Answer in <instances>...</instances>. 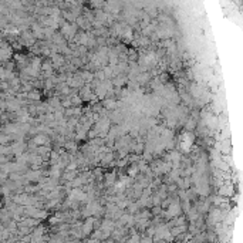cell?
I'll return each mask as SVG.
<instances>
[{
  "mask_svg": "<svg viewBox=\"0 0 243 243\" xmlns=\"http://www.w3.org/2000/svg\"><path fill=\"white\" fill-rule=\"evenodd\" d=\"M179 213H181V206H179L178 203H171V205L168 206V212H166L168 218L175 216V215H179Z\"/></svg>",
  "mask_w": 243,
  "mask_h": 243,
  "instance_id": "obj_1",
  "label": "cell"
},
{
  "mask_svg": "<svg viewBox=\"0 0 243 243\" xmlns=\"http://www.w3.org/2000/svg\"><path fill=\"white\" fill-rule=\"evenodd\" d=\"M84 84V81L81 80L80 77H70L68 80H67V87H81Z\"/></svg>",
  "mask_w": 243,
  "mask_h": 243,
  "instance_id": "obj_2",
  "label": "cell"
},
{
  "mask_svg": "<svg viewBox=\"0 0 243 243\" xmlns=\"http://www.w3.org/2000/svg\"><path fill=\"white\" fill-rule=\"evenodd\" d=\"M102 107L107 108V110H112V108H117V101L112 100V98H105L102 101Z\"/></svg>",
  "mask_w": 243,
  "mask_h": 243,
  "instance_id": "obj_3",
  "label": "cell"
},
{
  "mask_svg": "<svg viewBox=\"0 0 243 243\" xmlns=\"http://www.w3.org/2000/svg\"><path fill=\"white\" fill-rule=\"evenodd\" d=\"M76 23H77V27H81V29H88V27H90L88 20H87L85 17H82V16L76 19Z\"/></svg>",
  "mask_w": 243,
  "mask_h": 243,
  "instance_id": "obj_4",
  "label": "cell"
},
{
  "mask_svg": "<svg viewBox=\"0 0 243 243\" xmlns=\"http://www.w3.org/2000/svg\"><path fill=\"white\" fill-rule=\"evenodd\" d=\"M115 182V173L111 172V173H107L105 175V186H110Z\"/></svg>",
  "mask_w": 243,
  "mask_h": 243,
  "instance_id": "obj_5",
  "label": "cell"
},
{
  "mask_svg": "<svg viewBox=\"0 0 243 243\" xmlns=\"http://www.w3.org/2000/svg\"><path fill=\"white\" fill-rule=\"evenodd\" d=\"M92 223H94V219H92V218H90V219L87 220V223L84 225V228H82V233H84V235L90 233V230H91V226H92Z\"/></svg>",
  "mask_w": 243,
  "mask_h": 243,
  "instance_id": "obj_6",
  "label": "cell"
},
{
  "mask_svg": "<svg viewBox=\"0 0 243 243\" xmlns=\"http://www.w3.org/2000/svg\"><path fill=\"white\" fill-rule=\"evenodd\" d=\"M137 173H138V165H135V163H134V165L128 169V176L134 179V178L137 176Z\"/></svg>",
  "mask_w": 243,
  "mask_h": 243,
  "instance_id": "obj_7",
  "label": "cell"
},
{
  "mask_svg": "<svg viewBox=\"0 0 243 243\" xmlns=\"http://www.w3.org/2000/svg\"><path fill=\"white\" fill-rule=\"evenodd\" d=\"M232 192H233L232 186H222L219 189V195H232Z\"/></svg>",
  "mask_w": 243,
  "mask_h": 243,
  "instance_id": "obj_8",
  "label": "cell"
},
{
  "mask_svg": "<svg viewBox=\"0 0 243 243\" xmlns=\"http://www.w3.org/2000/svg\"><path fill=\"white\" fill-rule=\"evenodd\" d=\"M66 181H68V182H71L74 178H76V172H73V171H67L66 173H64V176H63Z\"/></svg>",
  "mask_w": 243,
  "mask_h": 243,
  "instance_id": "obj_9",
  "label": "cell"
},
{
  "mask_svg": "<svg viewBox=\"0 0 243 243\" xmlns=\"http://www.w3.org/2000/svg\"><path fill=\"white\" fill-rule=\"evenodd\" d=\"M125 77H124V76H117V77H115V80L112 81V82H111V84H114V85H122V84H125Z\"/></svg>",
  "mask_w": 243,
  "mask_h": 243,
  "instance_id": "obj_10",
  "label": "cell"
},
{
  "mask_svg": "<svg viewBox=\"0 0 243 243\" xmlns=\"http://www.w3.org/2000/svg\"><path fill=\"white\" fill-rule=\"evenodd\" d=\"M51 57H53V61L56 63V66H61V64L64 63V58H63L61 56H56V54H53Z\"/></svg>",
  "mask_w": 243,
  "mask_h": 243,
  "instance_id": "obj_11",
  "label": "cell"
},
{
  "mask_svg": "<svg viewBox=\"0 0 243 243\" xmlns=\"http://www.w3.org/2000/svg\"><path fill=\"white\" fill-rule=\"evenodd\" d=\"M64 147H66L68 151H71V152H76V148H77L74 142H66V144H64Z\"/></svg>",
  "mask_w": 243,
  "mask_h": 243,
  "instance_id": "obj_12",
  "label": "cell"
},
{
  "mask_svg": "<svg viewBox=\"0 0 243 243\" xmlns=\"http://www.w3.org/2000/svg\"><path fill=\"white\" fill-rule=\"evenodd\" d=\"M102 73H104V77L107 78V77H112V68L111 67H105L104 70H102Z\"/></svg>",
  "mask_w": 243,
  "mask_h": 243,
  "instance_id": "obj_13",
  "label": "cell"
},
{
  "mask_svg": "<svg viewBox=\"0 0 243 243\" xmlns=\"http://www.w3.org/2000/svg\"><path fill=\"white\" fill-rule=\"evenodd\" d=\"M155 230H157V229H154V228L148 229V236H154V235H155Z\"/></svg>",
  "mask_w": 243,
  "mask_h": 243,
  "instance_id": "obj_14",
  "label": "cell"
},
{
  "mask_svg": "<svg viewBox=\"0 0 243 243\" xmlns=\"http://www.w3.org/2000/svg\"><path fill=\"white\" fill-rule=\"evenodd\" d=\"M175 189H176V185H173V183H171V185H169V188H168V191H169V192H173Z\"/></svg>",
  "mask_w": 243,
  "mask_h": 243,
  "instance_id": "obj_15",
  "label": "cell"
},
{
  "mask_svg": "<svg viewBox=\"0 0 243 243\" xmlns=\"http://www.w3.org/2000/svg\"><path fill=\"white\" fill-rule=\"evenodd\" d=\"M159 212H161V208H159V206H157V208L152 209V213H155V215H158Z\"/></svg>",
  "mask_w": 243,
  "mask_h": 243,
  "instance_id": "obj_16",
  "label": "cell"
},
{
  "mask_svg": "<svg viewBox=\"0 0 243 243\" xmlns=\"http://www.w3.org/2000/svg\"><path fill=\"white\" fill-rule=\"evenodd\" d=\"M44 141H46V138H44V137H40V138H36V142H37V144H43Z\"/></svg>",
  "mask_w": 243,
  "mask_h": 243,
  "instance_id": "obj_17",
  "label": "cell"
},
{
  "mask_svg": "<svg viewBox=\"0 0 243 243\" xmlns=\"http://www.w3.org/2000/svg\"><path fill=\"white\" fill-rule=\"evenodd\" d=\"M129 205H131V203H129ZM137 209H138V206H137V205H131V208H129V210H131L132 213H134Z\"/></svg>",
  "mask_w": 243,
  "mask_h": 243,
  "instance_id": "obj_18",
  "label": "cell"
},
{
  "mask_svg": "<svg viewBox=\"0 0 243 243\" xmlns=\"http://www.w3.org/2000/svg\"><path fill=\"white\" fill-rule=\"evenodd\" d=\"M155 243H166V242H163V240H157Z\"/></svg>",
  "mask_w": 243,
  "mask_h": 243,
  "instance_id": "obj_19",
  "label": "cell"
}]
</instances>
